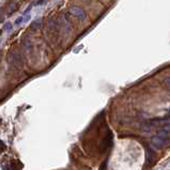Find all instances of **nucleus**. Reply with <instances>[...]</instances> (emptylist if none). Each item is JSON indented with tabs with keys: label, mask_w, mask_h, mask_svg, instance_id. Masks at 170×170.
Returning <instances> with one entry per match:
<instances>
[{
	"label": "nucleus",
	"mask_w": 170,
	"mask_h": 170,
	"mask_svg": "<svg viewBox=\"0 0 170 170\" xmlns=\"http://www.w3.org/2000/svg\"><path fill=\"white\" fill-rule=\"evenodd\" d=\"M9 63L14 67L23 66V58L19 53H12L9 56Z\"/></svg>",
	"instance_id": "obj_1"
},
{
	"label": "nucleus",
	"mask_w": 170,
	"mask_h": 170,
	"mask_svg": "<svg viewBox=\"0 0 170 170\" xmlns=\"http://www.w3.org/2000/svg\"><path fill=\"white\" fill-rule=\"evenodd\" d=\"M152 142H153V145H155L156 148H158V149H162V148H166L167 145H169L168 139L162 138V137L157 136V135H156L155 137H153V138H152Z\"/></svg>",
	"instance_id": "obj_2"
},
{
	"label": "nucleus",
	"mask_w": 170,
	"mask_h": 170,
	"mask_svg": "<svg viewBox=\"0 0 170 170\" xmlns=\"http://www.w3.org/2000/svg\"><path fill=\"white\" fill-rule=\"evenodd\" d=\"M111 140H112V134H111V132H108L107 135H106V137L103 139V141H102V143H101V151L102 152H105L106 150L110 147Z\"/></svg>",
	"instance_id": "obj_3"
},
{
	"label": "nucleus",
	"mask_w": 170,
	"mask_h": 170,
	"mask_svg": "<svg viewBox=\"0 0 170 170\" xmlns=\"http://www.w3.org/2000/svg\"><path fill=\"white\" fill-rule=\"evenodd\" d=\"M71 13L75 17H77L78 19H80V21H85V18H86V14H85V12L80 8H77V6H73V8H71Z\"/></svg>",
	"instance_id": "obj_4"
},
{
	"label": "nucleus",
	"mask_w": 170,
	"mask_h": 170,
	"mask_svg": "<svg viewBox=\"0 0 170 170\" xmlns=\"http://www.w3.org/2000/svg\"><path fill=\"white\" fill-rule=\"evenodd\" d=\"M42 27V19H36L33 23L31 24V29L32 30H38Z\"/></svg>",
	"instance_id": "obj_5"
},
{
	"label": "nucleus",
	"mask_w": 170,
	"mask_h": 170,
	"mask_svg": "<svg viewBox=\"0 0 170 170\" xmlns=\"http://www.w3.org/2000/svg\"><path fill=\"white\" fill-rule=\"evenodd\" d=\"M157 136L162 137V138H165V139H168L169 137H170V134H169L168 132H166L164 128H162V130H161L160 132L157 133Z\"/></svg>",
	"instance_id": "obj_6"
},
{
	"label": "nucleus",
	"mask_w": 170,
	"mask_h": 170,
	"mask_svg": "<svg viewBox=\"0 0 170 170\" xmlns=\"http://www.w3.org/2000/svg\"><path fill=\"white\" fill-rule=\"evenodd\" d=\"M30 47H31V41L27 38L26 40H24V48L28 51V49H30Z\"/></svg>",
	"instance_id": "obj_7"
},
{
	"label": "nucleus",
	"mask_w": 170,
	"mask_h": 170,
	"mask_svg": "<svg viewBox=\"0 0 170 170\" xmlns=\"http://www.w3.org/2000/svg\"><path fill=\"white\" fill-rule=\"evenodd\" d=\"M4 31H6V33H10V32L12 31V25H11L10 23H6V25H4Z\"/></svg>",
	"instance_id": "obj_8"
},
{
	"label": "nucleus",
	"mask_w": 170,
	"mask_h": 170,
	"mask_svg": "<svg viewBox=\"0 0 170 170\" xmlns=\"http://www.w3.org/2000/svg\"><path fill=\"white\" fill-rule=\"evenodd\" d=\"M25 21V18H24L23 16H21V17H18V18L16 19V21H15V25L16 26H18V25H21V23H23V21Z\"/></svg>",
	"instance_id": "obj_9"
},
{
	"label": "nucleus",
	"mask_w": 170,
	"mask_h": 170,
	"mask_svg": "<svg viewBox=\"0 0 170 170\" xmlns=\"http://www.w3.org/2000/svg\"><path fill=\"white\" fill-rule=\"evenodd\" d=\"M163 128H164V130H166V132H168L169 134H170V124H167V125H165Z\"/></svg>",
	"instance_id": "obj_10"
},
{
	"label": "nucleus",
	"mask_w": 170,
	"mask_h": 170,
	"mask_svg": "<svg viewBox=\"0 0 170 170\" xmlns=\"http://www.w3.org/2000/svg\"><path fill=\"white\" fill-rule=\"evenodd\" d=\"M165 84H166L168 87H170V77H167L166 79H165Z\"/></svg>",
	"instance_id": "obj_11"
}]
</instances>
